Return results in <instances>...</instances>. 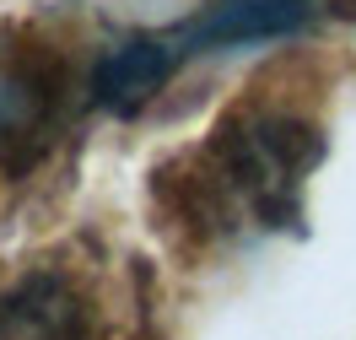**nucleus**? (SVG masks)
<instances>
[{
	"label": "nucleus",
	"instance_id": "nucleus-1",
	"mask_svg": "<svg viewBox=\"0 0 356 340\" xmlns=\"http://www.w3.org/2000/svg\"><path fill=\"white\" fill-rule=\"evenodd\" d=\"M313 162H318L313 124L291 113H243L222 124L216 140L205 146L189 200L200 211V222L232 211L238 222L286 227L297 216V189Z\"/></svg>",
	"mask_w": 356,
	"mask_h": 340
},
{
	"label": "nucleus",
	"instance_id": "nucleus-2",
	"mask_svg": "<svg viewBox=\"0 0 356 340\" xmlns=\"http://www.w3.org/2000/svg\"><path fill=\"white\" fill-rule=\"evenodd\" d=\"M0 340H92L87 297L60 275H33L0 297Z\"/></svg>",
	"mask_w": 356,
	"mask_h": 340
},
{
	"label": "nucleus",
	"instance_id": "nucleus-3",
	"mask_svg": "<svg viewBox=\"0 0 356 340\" xmlns=\"http://www.w3.org/2000/svg\"><path fill=\"white\" fill-rule=\"evenodd\" d=\"M313 0H227L216 11H205L195 27H184L173 38L178 54H200V49H227V44H265L286 38L297 27H308Z\"/></svg>",
	"mask_w": 356,
	"mask_h": 340
},
{
	"label": "nucleus",
	"instance_id": "nucleus-4",
	"mask_svg": "<svg viewBox=\"0 0 356 340\" xmlns=\"http://www.w3.org/2000/svg\"><path fill=\"white\" fill-rule=\"evenodd\" d=\"M60 113V76L49 70H6L0 76V162H27Z\"/></svg>",
	"mask_w": 356,
	"mask_h": 340
},
{
	"label": "nucleus",
	"instance_id": "nucleus-5",
	"mask_svg": "<svg viewBox=\"0 0 356 340\" xmlns=\"http://www.w3.org/2000/svg\"><path fill=\"white\" fill-rule=\"evenodd\" d=\"M178 65V49L173 44H119L113 54L97 60L92 70V92L103 108H119V113H135L146 97H152Z\"/></svg>",
	"mask_w": 356,
	"mask_h": 340
}]
</instances>
